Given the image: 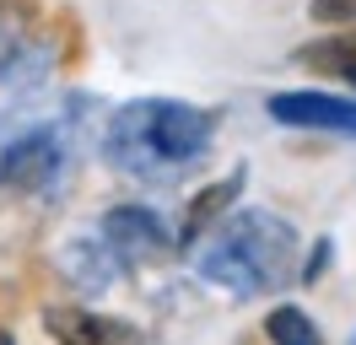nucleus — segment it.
<instances>
[{"mask_svg": "<svg viewBox=\"0 0 356 345\" xmlns=\"http://www.w3.org/2000/svg\"><path fill=\"white\" fill-rule=\"evenodd\" d=\"M44 335L54 345H140L130 323L108 319V313H92L81 302H60V307H44Z\"/></svg>", "mask_w": 356, "mask_h": 345, "instance_id": "6", "label": "nucleus"}, {"mask_svg": "<svg viewBox=\"0 0 356 345\" xmlns=\"http://www.w3.org/2000/svg\"><path fill=\"white\" fill-rule=\"evenodd\" d=\"M265 113L286 129H318V135H351L356 141V97H340V92L286 86V92L265 97Z\"/></svg>", "mask_w": 356, "mask_h": 345, "instance_id": "3", "label": "nucleus"}, {"mask_svg": "<svg viewBox=\"0 0 356 345\" xmlns=\"http://www.w3.org/2000/svg\"><path fill=\"white\" fill-rule=\"evenodd\" d=\"M205 286H216L238 302L275 297L302 270V237L275 211H232L195 254Z\"/></svg>", "mask_w": 356, "mask_h": 345, "instance_id": "2", "label": "nucleus"}, {"mask_svg": "<svg viewBox=\"0 0 356 345\" xmlns=\"http://www.w3.org/2000/svg\"><path fill=\"white\" fill-rule=\"evenodd\" d=\"M351 345H356V335H351Z\"/></svg>", "mask_w": 356, "mask_h": 345, "instance_id": "14", "label": "nucleus"}, {"mask_svg": "<svg viewBox=\"0 0 356 345\" xmlns=\"http://www.w3.org/2000/svg\"><path fill=\"white\" fill-rule=\"evenodd\" d=\"M291 60L308 65V70H318V76H340V81H356V27H334V33H324V38L302 43Z\"/></svg>", "mask_w": 356, "mask_h": 345, "instance_id": "8", "label": "nucleus"}, {"mask_svg": "<svg viewBox=\"0 0 356 345\" xmlns=\"http://www.w3.org/2000/svg\"><path fill=\"white\" fill-rule=\"evenodd\" d=\"M216 113L178 97H135L119 103L103 125V162L135 184H178L211 157Z\"/></svg>", "mask_w": 356, "mask_h": 345, "instance_id": "1", "label": "nucleus"}, {"mask_svg": "<svg viewBox=\"0 0 356 345\" xmlns=\"http://www.w3.org/2000/svg\"><path fill=\"white\" fill-rule=\"evenodd\" d=\"M0 345H17V335H11V329H0Z\"/></svg>", "mask_w": 356, "mask_h": 345, "instance_id": "13", "label": "nucleus"}, {"mask_svg": "<svg viewBox=\"0 0 356 345\" xmlns=\"http://www.w3.org/2000/svg\"><path fill=\"white\" fill-rule=\"evenodd\" d=\"M265 340L270 345H324V329L308 319V307L275 302V307L265 313Z\"/></svg>", "mask_w": 356, "mask_h": 345, "instance_id": "10", "label": "nucleus"}, {"mask_svg": "<svg viewBox=\"0 0 356 345\" xmlns=\"http://www.w3.org/2000/svg\"><path fill=\"white\" fill-rule=\"evenodd\" d=\"M248 184V168H232L227 178H211L205 189L189 194V205H184V221H178V248H189V243H205V237L222 227L232 205H238V194Z\"/></svg>", "mask_w": 356, "mask_h": 345, "instance_id": "7", "label": "nucleus"}, {"mask_svg": "<svg viewBox=\"0 0 356 345\" xmlns=\"http://www.w3.org/2000/svg\"><path fill=\"white\" fill-rule=\"evenodd\" d=\"M60 162H65L60 135L54 129H27V135L0 146V189H11V194L44 189L49 178L60 172Z\"/></svg>", "mask_w": 356, "mask_h": 345, "instance_id": "5", "label": "nucleus"}, {"mask_svg": "<svg viewBox=\"0 0 356 345\" xmlns=\"http://www.w3.org/2000/svg\"><path fill=\"white\" fill-rule=\"evenodd\" d=\"M308 11L324 27H356V0H313Z\"/></svg>", "mask_w": 356, "mask_h": 345, "instance_id": "12", "label": "nucleus"}, {"mask_svg": "<svg viewBox=\"0 0 356 345\" xmlns=\"http://www.w3.org/2000/svg\"><path fill=\"white\" fill-rule=\"evenodd\" d=\"M113 259L119 254H113L103 237H76L65 254H60V270H65L81 291H103V286L113 280Z\"/></svg>", "mask_w": 356, "mask_h": 345, "instance_id": "9", "label": "nucleus"}, {"mask_svg": "<svg viewBox=\"0 0 356 345\" xmlns=\"http://www.w3.org/2000/svg\"><path fill=\"white\" fill-rule=\"evenodd\" d=\"M97 237L108 243L119 259H162L178 248V232L152 211V205H108L97 221Z\"/></svg>", "mask_w": 356, "mask_h": 345, "instance_id": "4", "label": "nucleus"}, {"mask_svg": "<svg viewBox=\"0 0 356 345\" xmlns=\"http://www.w3.org/2000/svg\"><path fill=\"white\" fill-rule=\"evenodd\" d=\"M330 259H334V237H313V248H308V259H302L297 280H302V286H318L324 270H330Z\"/></svg>", "mask_w": 356, "mask_h": 345, "instance_id": "11", "label": "nucleus"}]
</instances>
